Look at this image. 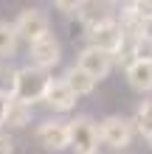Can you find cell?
I'll return each mask as SVG.
<instances>
[{"instance_id":"6da1fadb","label":"cell","mask_w":152,"mask_h":154,"mask_svg":"<svg viewBox=\"0 0 152 154\" xmlns=\"http://www.w3.org/2000/svg\"><path fill=\"white\" fill-rule=\"evenodd\" d=\"M99 140H102V146L113 149V151L130 149L132 140H135V123H132V118L107 115L104 121L99 123Z\"/></svg>"},{"instance_id":"7a4b0ae2","label":"cell","mask_w":152,"mask_h":154,"mask_svg":"<svg viewBox=\"0 0 152 154\" xmlns=\"http://www.w3.org/2000/svg\"><path fill=\"white\" fill-rule=\"evenodd\" d=\"M87 39H90V48H99L104 51L107 56H124V51L130 48V37H127V31L121 28V23L118 20H113V23H104L99 25V28H93V31H87Z\"/></svg>"},{"instance_id":"3957f363","label":"cell","mask_w":152,"mask_h":154,"mask_svg":"<svg viewBox=\"0 0 152 154\" xmlns=\"http://www.w3.org/2000/svg\"><path fill=\"white\" fill-rule=\"evenodd\" d=\"M70 129V149L73 154H93L99 151V123L90 115H76L73 121H68Z\"/></svg>"},{"instance_id":"277c9868","label":"cell","mask_w":152,"mask_h":154,"mask_svg":"<svg viewBox=\"0 0 152 154\" xmlns=\"http://www.w3.org/2000/svg\"><path fill=\"white\" fill-rule=\"evenodd\" d=\"M51 76L40 67H20L17 70V90H14V98L17 101H25V104H34V101H42L45 95V87H48Z\"/></svg>"},{"instance_id":"5b68a950","label":"cell","mask_w":152,"mask_h":154,"mask_svg":"<svg viewBox=\"0 0 152 154\" xmlns=\"http://www.w3.org/2000/svg\"><path fill=\"white\" fill-rule=\"evenodd\" d=\"M14 31H17L20 39H25L31 45L40 37L51 34V20H48V14L42 11V8H23V11L17 14V20H14Z\"/></svg>"},{"instance_id":"8992f818","label":"cell","mask_w":152,"mask_h":154,"mask_svg":"<svg viewBox=\"0 0 152 154\" xmlns=\"http://www.w3.org/2000/svg\"><path fill=\"white\" fill-rule=\"evenodd\" d=\"M34 137L42 149L48 151H65L70 149V129H68V121H62V118H48V121H42L37 126V132H34Z\"/></svg>"},{"instance_id":"52a82bcc","label":"cell","mask_w":152,"mask_h":154,"mask_svg":"<svg viewBox=\"0 0 152 154\" xmlns=\"http://www.w3.org/2000/svg\"><path fill=\"white\" fill-rule=\"evenodd\" d=\"M28 56H31L34 67H40V70L48 73L51 67H57L62 62V45H59V39L53 37V34H45V37H40L37 42L28 45Z\"/></svg>"},{"instance_id":"ba28073f","label":"cell","mask_w":152,"mask_h":154,"mask_svg":"<svg viewBox=\"0 0 152 154\" xmlns=\"http://www.w3.org/2000/svg\"><path fill=\"white\" fill-rule=\"evenodd\" d=\"M76 67H82L90 79L102 81V79L110 76V70H113V56H107L104 51L90 48V45H87V48L79 51V56H76Z\"/></svg>"},{"instance_id":"9c48e42d","label":"cell","mask_w":152,"mask_h":154,"mask_svg":"<svg viewBox=\"0 0 152 154\" xmlns=\"http://www.w3.org/2000/svg\"><path fill=\"white\" fill-rule=\"evenodd\" d=\"M45 106H51L53 112H70L76 106V93L65 84V79H51L48 87H45V95H42Z\"/></svg>"},{"instance_id":"30bf717a","label":"cell","mask_w":152,"mask_h":154,"mask_svg":"<svg viewBox=\"0 0 152 154\" xmlns=\"http://www.w3.org/2000/svg\"><path fill=\"white\" fill-rule=\"evenodd\" d=\"M76 17L82 20V25H85L87 31H93V28H99V25H104V23H113V20H115V11H113L110 3L85 0V3H79Z\"/></svg>"},{"instance_id":"8fae6325","label":"cell","mask_w":152,"mask_h":154,"mask_svg":"<svg viewBox=\"0 0 152 154\" xmlns=\"http://www.w3.org/2000/svg\"><path fill=\"white\" fill-rule=\"evenodd\" d=\"M124 76H127V84L132 93L138 95H149L152 93V65L149 62H127L124 67Z\"/></svg>"},{"instance_id":"7c38bea8","label":"cell","mask_w":152,"mask_h":154,"mask_svg":"<svg viewBox=\"0 0 152 154\" xmlns=\"http://www.w3.org/2000/svg\"><path fill=\"white\" fill-rule=\"evenodd\" d=\"M31 118H34V106L11 98V101H8V109H6L3 126H8V129H25V126L31 123Z\"/></svg>"},{"instance_id":"4fadbf2b","label":"cell","mask_w":152,"mask_h":154,"mask_svg":"<svg viewBox=\"0 0 152 154\" xmlns=\"http://www.w3.org/2000/svg\"><path fill=\"white\" fill-rule=\"evenodd\" d=\"M62 79H65V84L76 93V98H79V95H90L93 90H96V84H99L96 79H90L82 67H76V65H73V67H68Z\"/></svg>"},{"instance_id":"5bb4252c","label":"cell","mask_w":152,"mask_h":154,"mask_svg":"<svg viewBox=\"0 0 152 154\" xmlns=\"http://www.w3.org/2000/svg\"><path fill=\"white\" fill-rule=\"evenodd\" d=\"M132 123H135V132L149 143V146H152V98H147V101H141V104H138Z\"/></svg>"},{"instance_id":"9a60e30c","label":"cell","mask_w":152,"mask_h":154,"mask_svg":"<svg viewBox=\"0 0 152 154\" xmlns=\"http://www.w3.org/2000/svg\"><path fill=\"white\" fill-rule=\"evenodd\" d=\"M17 31H14V23H6L0 20V56L3 59H11L14 51H17Z\"/></svg>"},{"instance_id":"2e32d148","label":"cell","mask_w":152,"mask_h":154,"mask_svg":"<svg viewBox=\"0 0 152 154\" xmlns=\"http://www.w3.org/2000/svg\"><path fill=\"white\" fill-rule=\"evenodd\" d=\"M121 14L135 17L138 23H147V20H152V0H132V3H124Z\"/></svg>"},{"instance_id":"e0dca14e","label":"cell","mask_w":152,"mask_h":154,"mask_svg":"<svg viewBox=\"0 0 152 154\" xmlns=\"http://www.w3.org/2000/svg\"><path fill=\"white\" fill-rule=\"evenodd\" d=\"M130 56H132V62H149L152 65V39L135 37L130 42Z\"/></svg>"},{"instance_id":"ac0fdd59","label":"cell","mask_w":152,"mask_h":154,"mask_svg":"<svg viewBox=\"0 0 152 154\" xmlns=\"http://www.w3.org/2000/svg\"><path fill=\"white\" fill-rule=\"evenodd\" d=\"M14 90H17V70L3 65V67H0V95L14 98Z\"/></svg>"},{"instance_id":"d6986e66","label":"cell","mask_w":152,"mask_h":154,"mask_svg":"<svg viewBox=\"0 0 152 154\" xmlns=\"http://www.w3.org/2000/svg\"><path fill=\"white\" fill-rule=\"evenodd\" d=\"M53 8L62 11V14H76V11H79V0H57Z\"/></svg>"},{"instance_id":"ffe728a7","label":"cell","mask_w":152,"mask_h":154,"mask_svg":"<svg viewBox=\"0 0 152 154\" xmlns=\"http://www.w3.org/2000/svg\"><path fill=\"white\" fill-rule=\"evenodd\" d=\"M0 154H14L11 137H8V134H3V132H0Z\"/></svg>"},{"instance_id":"44dd1931","label":"cell","mask_w":152,"mask_h":154,"mask_svg":"<svg viewBox=\"0 0 152 154\" xmlns=\"http://www.w3.org/2000/svg\"><path fill=\"white\" fill-rule=\"evenodd\" d=\"M8 101H11V98L0 95V126H3V121H6V109H8Z\"/></svg>"},{"instance_id":"7402d4cb","label":"cell","mask_w":152,"mask_h":154,"mask_svg":"<svg viewBox=\"0 0 152 154\" xmlns=\"http://www.w3.org/2000/svg\"><path fill=\"white\" fill-rule=\"evenodd\" d=\"M141 37H147V39H152V20H147V23H141Z\"/></svg>"},{"instance_id":"603a6c76","label":"cell","mask_w":152,"mask_h":154,"mask_svg":"<svg viewBox=\"0 0 152 154\" xmlns=\"http://www.w3.org/2000/svg\"><path fill=\"white\" fill-rule=\"evenodd\" d=\"M93 154H99V151H93Z\"/></svg>"}]
</instances>
